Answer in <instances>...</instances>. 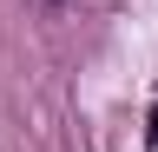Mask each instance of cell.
Listing matches in <instances>:
<instances>
[{
  "label": "cell",
  "mask_w": 158,
  "mask_h": 152,
  "mask_svg": "<svg viewBox=\"0 0 158 152\" xmlns=\"http://www.w3.org/2000/svg\"><path fill=\"white\" fill-rule=\"evenodd\" d=\"M145 152H158V99H152V112H145Z\"/></svg>",
  "instance_id": "6da1fadb"
},
{
  "label": "cell",
  "mask_w": 158,
  "mask_h": 152,
  "mask_svg": "<svg viewBox=\"0 0 158 152\" xmlns=\"http://www.w3.org/2000/svg\"><path fill=\"white\" fill-rule=\"evenodd\" d=\"M33 7H46V13H53V7H66V0H33Z\"/></svg>",
  "instance_id": "7a4b0ae2"
}]
</instances>
